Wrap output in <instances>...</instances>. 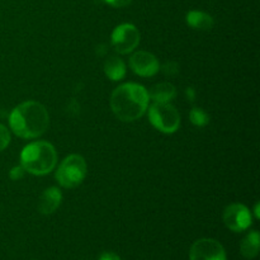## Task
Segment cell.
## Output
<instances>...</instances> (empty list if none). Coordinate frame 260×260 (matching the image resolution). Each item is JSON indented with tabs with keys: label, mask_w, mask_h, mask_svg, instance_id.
Masks as SVG:
<instances>
[{
	"label": "cell",
	"mask_w": 260,
	"mask_h": 260,
	"mask_svg": "<svg viewBox=\"0 0 260 260\" xmlns=\"http://www.w3.org/2000/svg\"><path fill=\"white\" fill-rule=\"evenodd\" d=\"M12 131L22 139H36L47 131L50 116L45 106L35 101H27L15 107L9 116Z\"/></svg>",
	"instance_id": "obj_1"
},
{
	"label": "cell",
	"mask_w": 260,
	"mask_h": 260,
	"mask_svg": "<svg viewBox=\"0 0 260 260\" xmlns=\"http://www.w3.org/2000/svg\"><path fill=\"white\" fill-rule=\"evenodd\" d=\"M149 101V91L144 86L127 83L114 89L111 95V108L118 119L134 122L144 116Z\"/></svg>",
	"instance_id": "obj_2"
},
{
	"label": "cell",
	"mask_w": 260,
	"mask_h": 260,
	"mask_svg": "<svg viewBox=\"0 0 260 260\" xmlns=\"http://www.w3.org/2000/svg\"><path fill=\"white\" fill-rule=\"evenodd\" d=\"M57 162L55 147L46 141L27 145L20 154V164L25 172L33 175H46L52 172Z\"/></svg>",
	"instance_id": "obj_3"
},
{
	"label": "cell",
	"mask_w": 260,
	"mask_h": 260,
	"mask_svg": "<svg viewBox=\"0 0 260 260\" xmlns=\"http://www.w3.org/2000/svg\"><path fill=\"white\" fill-rule=\"evenodd\" d=\"M88 167L83 156L78 154L66 157L56 172V179L63 188H76L85 179Z\"/></svg>",
	"instance_id": "obj_4"
},
{
	"label": "cell",
	"mask_w": 260,
	"mask_h": 260,
	"mask_svg": "<svg viewBox=\"0 0 260 260\" xmlns=\"http://www.w3.org/2000/svg\"><path fill=\"white\" fill-rule=\"evenodd\" d=\"M149 118L152 126L164 134H174L180 126L179 112L170 103L155 102L149 111Z\"/></svg>",
	"instance_id": "obj_5"
},
{
	"label": "cell",
	"mask_w": 260,
	"mask_h": 260,
	"mask_svg": "<svg viewBox=\"0 0 260 260\" xmlns=\"http://www.w3.org/2000/svg\"><path fill=\"white\" fill-rule=\"evenodd\" d=\"M140 43V32L134 24L124 23L118 25L112 33V45L122 55L132 52Z\"/></svg>",
	"instance_id": "obj_6"
},
{
	"label": "cell",
	"mask_w": 260,
	"mask_h": 260,
	"mask_svg": "<svg viewBox=\"0 0 260 260\" xmlns=\"http://www.w3.org/2000/svg\"><path fill=\"white\" fill-rule=\"evenodd\" d=\"M223 222L226 228L234 233H241L250 228L253 218L248 207L240 203H234L228 206L223 211Z\"/></svg>",
	"instance_id": "obj_7"
},
{
	"label": "cell",
	"mask_w": 260,
	"mask_h": 260,
	"mask_svg": "<svg viewBox=\"0 0 260 260\" xmlns=\"http://www.w3.org/2000/svg\"><path fill=\"white\" fill-rule=\"evenodd\" d=\"M190 260H226L223 246L213 239H200L189 250Z\"/></svg>",
	"instance_id": "obj_8"
},
{
	"label": "cell",
	"mask_w": 260,
	"mask_h": 260,
	"mask_svg": "<svg viewBox=\"0 0 260 260\" xmlns=\"http://www.w3.org/2000/svg\"><path fill=\"white\" fill-rule=\"evenodd\" d=\"M129 66L135 74L145 76V78L154 76L160 70L157 58L147 51H139V52L134 53L129 58Z\"/></svg>",
	"instance_id": "obj_9"
},
{
	"label": "cell",
	"mask_w": 260,
	"mask_h": 260,
	"mask_svg": "<svg viewBox=\"0 0 260 260\" xmlns=\"http://www.w3.org/2000/svg\"><path fill=\"white\" fill-rule=\"evenodd\" d=\"M61 201H62V194H61L60 189H57L56 187H51L41 194L38 210L42 215H52L60 207Z\"/></svg>",
	"instance_id": "obj_10"
},
{
	"label": "cell",
	"mask_w": 260,
	"mask_h": 260,
	"mask_svg": "<svg viewBox=\"0 0 260 260\" xmlns=\"http://www.w3.org/2000/svg\"><path fill=\"white\" fill-rule=\"evenodd\" d=\"M175 95H177V89L170 83L156 84L149 91L150 99L155 101L156 103H169L175 98Z\"/></svg>",
	"instance_id": "obj_11"
},
{
	"label": "cell",
	"mask_w": 260,
	"mask_h": 260,
	"mask_svg": "<svg viewBox=\"0 0 260 260\" xmlns=\"http://www.w3.org/2000/svg\"><path fill=\"white\" fill-rule=\"evenodd\" d=\"M213 18L200 10H192L187 14V24L197 30H210L213 27Z\"/></svg>",
	"instance_id": "obj_12"
},
{
	"label": "cell",
	"mask_w": 260,
	"mask_h": 260,
	"mask_svg": "<svg viewBox=\"0 0 260 260\" xmlns=\"http://www.w3.org/2000/svg\"><path fill=\"white\" fill-rule=\"evenodd\" d=\"M104 73L111 80L118 81L126 75V65L122 58L117 57V56H111L104 62Z\"/></svg>",
	"instance_id": "obj_13"
},
{
	"label": "cell",
	"mask_w": 260,
	"mask_h": 260,
	"mask_svg": "<svg viewBox=\"0 0 260 260\" xmlns=\"http://www.w3.org/2000/svg\"><path fill=\"white\" fill-rule=\"evenodd\" d=\"M260 238L258 231H251L243 239L240 244V253L245 259H254L259 254Z\"/></svg>",
	"instance_id": "obj_14"
},
{
	"label": "cell",
	"mask_w": 260,
	"mask_h": 260,
	"mask_svg": "<svg viewBox=\"0 0 260 260\" xmlns=\"http://www.w3.org/2000/svg\"><path fill=\"white\" fill-rule=\"evenodd\" d=\"M189 117L192 123L197 127H203L210 122L208 114L206 113L202 108H193L192 111H190Z\"/></svg>",
	"instance_id": "obj_15"
},
{
	"label": "cell",
	"mask_w": 260,
	"mask_h": 260,
	"mask_svg": "<svg viewBox=\"0 0 260 260\" xmlns=\"http://www.w3.org/2000/svg\"><path fill=\"white\" fill-rule=\"evenodd\" d=\"M10 142V134L8 128L3 124H0V151L5 150Z\"/></svg>",
	"instance_id": "obj_16"
},
{
	"label": "cell",
	"mask_w": 260,
	"mask_h": 260,
	"mask_svg": "<svg viewBox=\"0 0 260 260\" xmlns=\"http://www.w3.org/2000/svg\"><path fill=\"white\" fill-rule=\"evenodd\" d=\"M24 173H25L24 168L20 165V167L13 168V169L10 170L9 175H10V178H12L13 180H19V179H22L23 175H24Z\"/></svg>",
	"instance_id": "obj_17"
},
{
	"label": "cell",
	"mask_w": 260,
	"mask_h": 260,
	"mask_svg": "<svg viewBox=\"0 0 260 260\" xmlns=\"http://www.w3.org/2000/svg\"><path fill=\"white\" fill-rule=\"evenodd\" d=\"M132 0H106L107 4L112 5L114 8H123L131 4Z\"/></svg>",
	"instance_id": "obj_18"
},
{
	"label": "cell",
	"mask_w": 260,
	"mask_h": 260,
	"mask_svg": "<svg viewBox=\"0 0 260 260\" xmlns=\"http://www.w3.org/2000/svg\"><path fill=\"white\" fill-rule=\"evenodd\" d=\"M99 260H121L116 253H111V251H107V253H103L101 255Z\"/></svg>",
	"instance_id": "obj_19"
},
{
	"label": "cell",
	"mask_w": 260,
	"mask_h": 260,
	"mask_svg": "<svg viewBox=\"0 0 260 260\" xmlns=\"http://www.w3.org/2000/svg\"><path fill=\"white\" fill-rule=\"evenodd\" d=\"M255 217L256 218L260 217L259 216V203H256V206H255Z\"/></svg>",
	"instance_id": "obj_20"
}]
</instances>
